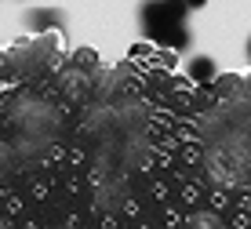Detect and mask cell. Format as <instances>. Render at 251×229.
Wrapping results in <instances>:
<instances>
[{"label": "cell", "mask_w": 251, "mask_h": 229, "mask_svg": "<svg viewBox=\"0 0 251 229\" xmlns=\"http://www.w3.org/2000/svg\"><path fill=\"white\" fill-rule=\"evenodd\" d=\"M186 11L182 0H146L142 4V29L164 48H186L189 29H186Z\"/></svg>", "instance_id": "1"}, {"label": "cell", "mask_w": 251, "mask_h": 229, "mask_svg": "<svg viewBox=\"0 0 251 229\" xmlns=\"http://www.w3.org/2000/svg\"><path fill=\"white\" fill-rule=\"evenodd\" d=\"M215 73H219V69H215V62H211L207 55H201V58H193V62H189V76H193L197 84H211Z\"/></svg>", "instance_id": "2"}, {"label": "cell", "mask_w": 251, "mask_h": 229, "mask_svg": "<svg viewBox=\"0 0 251 229\" xmlns=\"http://www.w3.org/2000/svg\"><path fill=\"white\" fill-rule=\"evenodd\" d=\"M55 19H58L55 11H33L29 15V25H33V29H44V25H55Z\"/></svg>", "instance_id": "3"}, {"label": "cell", "mask_w": 251, "mask_h": 229, "mask_svg": "<svg viewBox=\"0 0 251 229\" xmlns=\"http://www.w3.org/2000/svg\"><path fill=\"white\" fill-rule=\"evenodd\" d=\"M182 4L189 7V11H193V7H204V4H207V0H182Z\"/></svg>", "instance_id": "4"}, {"label": "cell", "mask_w": 251, "mask_h": 229, "mask_svg": "<svg viewBox=\"0 0 251 229\" xmlns=\"http://www.w3.org/2000/svg\"><path fill=\"white\" fill-rule=\"evenodd\" d=\"M248 58H251V37H248Z\"/></svg>", "instance_id": "5"}, {"label": "cell", "mask_w": 251, "mask_h": 229, "mask_svg": "<svg viewBox=\"0 0 251 229\" xmlns=\"http://www.w3.org/2000/svg\"><path fill=\"white\" fill-rule=\"evenodd\" d=\"M0 229H7V226H0Z\"/></svg>", "instance_id": "6"}]
</instances>
